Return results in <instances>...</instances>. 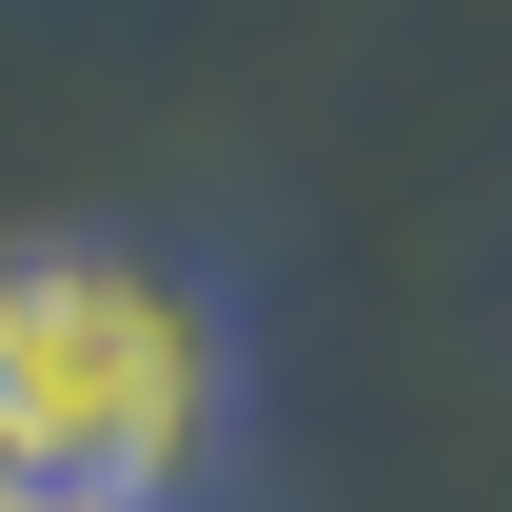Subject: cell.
Returning a JSON list of instances; mask_svg holds the SVG:
<instances>
[{"mask_svg": "<svg viewBox=\"0 0 512 512\" xmlns=\"http://www.w3.org/2000/svg\"><path fill=\"white\" fill-rule=\"evenodd\" d=\"M237 453V316L158 237H0V493L197 512Z\"/></svg>", "mask_w": 512, "mask_h": 512, "instance_id": "6da1fadb", "label": "cell"}, {"mask_svg": "<svg viewBox=\"0 0 512 512\" xmlns=\"http://www.w3.org/2000/svg\"><path fill=\"white\" fill-rule=\"evenodd\" d=\"M0 512H40V493H0Z\"/></svg>", "mask_w": 512, "mask_h": 512, "instance_id": "7a4b0ae2", "label": "cell"}]
</instances>
